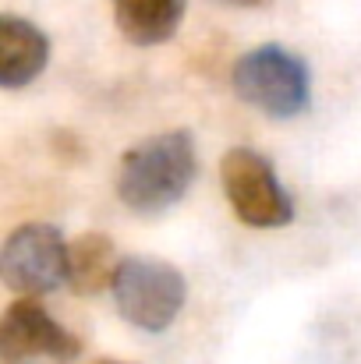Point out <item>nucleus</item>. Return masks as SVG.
Returning a JSON list of instances; mask_svg holds the SVG:
<instances>
[{
    "mask_svg": "<svg viewBox=\"0 0 361 364\" xmlns=\"http://www.w3.org/2000/svg\"><path fill=\"white\" fill-rule=\"evenodd\" d=\"M199 173L195 138L192 131H159L152 138L135 141L117 166V198L142 216L167 213L184 198Z\"/></svg>",
    "mask_w": 361,
    "mask_h": 364,
    "instance_id": "obj_1",
    "label": "nucleus"
},
{
    "mask_svg": "<svg viewBox=\"0 0 361 364\" xmlns=\"http://www.w3.org/2000/svg\"><path fill=\"white\" fill-rule=\"evenodd\" d=\"M231 85L241 103L255 107L266 117L287 121L308 107L312 75L298 53H291L287 46L266 43V46H255L244 57H238V64L231 71Z\"/></svg>",
    "mask_w": 361,
    "mask_h": 364,
    "instance_id": "obj_2",
    "label": "nucleus"
},
{
    "mask_svg": "<svg viewBox=\"0 0 361 364\" xmlns=\"http://www.w3.org/2000/svg\"><path fill=\"white\" fill-rule=\"evenodd\" d=\"M110 294H114V304L124 322H131L142 333H163L181 315L188 283L163 258L127 255L120 258Z\"/></svg>",
    "mask_w": 361,
    "mask_h": 364,
    "instance_id": "obj_3",
    "label": "nucleus"
},
{
    "mask_svg": "<svg viewBox=\"0 0 361 364\" xmlns=\"http://www.w3.org/2000/svg\"><path fill=\"white\" fill-rule=\"evenodd\" d=\"M224 195L244 227L276 230L294 220V202L273 173V163L255 149H231L220 159Z\"/></svg>",
    "mask_w": 361,
    "mask_h": 364,
    "instance_id": "obj_4",
    "label": "nucleus"
},
{
    "mask_svg": "<svg viewBox=\"0 0 361 364\" xmlns=\"http://www.w3.org/2000/svg\"><path fill=\"white\" fill-rule=\"evenodd\" d=\"M82 340L68 333L36 297H18L0 315V364H71Z\"/></svg>",
    "mask_w": 361,
    "mask_h": 364,
    "instance_id": "obj_5",
    "label": "nucleus"
},
{
    "mask_svg": "<svg viewBox=\"0 0 361 364\" xmlns=\"http://www.w3.org/2000/svg\"><path fill=\"white\" fill-rule=\"evenodd\" d=\"M0 276L7 290L39 297L68 283V244L50 223H25L11 230L0 251Z\"/></svg>",
    "mask_w": 361,
    "mask_h": 364,
    "instance_id": "obj_6",
    "label": "nucleus"
},
{
    "mask_svg": "<svg viewBox=\"0 0 361 364\" xmlns=\"http://www.w3.org/2000/svg\"><path fill=\"white\" fill-rule=\"evenodd\" d=\"M50 60V39L43 28L18 14L0 18V85L4 89H25L43 75Z\"/></svg>",
    "mask_w": 361,
    "mask_h": 364,
    "instance_id": "obj_7",
    "label": "nucleus"
},
{
    "mask_svg": "<svg viewBox=\"0 0 361 364\" xmlns=\"http://www.w3.org/2000/svg\"><path fill=\"white\" fill-rule=\"evenodd\" d=\"M117 247L100 230L78 234L68 244V287L78 297H96V294L110 290L114 276H117Z\"/></svg>",
    "mask_w": 361,
    "mask_h": 364,
    "instance_id": "obj_8",
    "label": "nucleus"
},
{
    "mask_svg": "<svg viewBox=\"0 0 361 364\" xmlns=\"http://www.w3.org/2000/svg\"><path fill=\"white\" fill-rule=\"evenodd\" d=\"M184 7L188 0H114V21L127 43L159 46L181 28Z\"/></svg>",
    "mask_w": 361,
    "mask_h": 364,
    "instance_id": "obj_9",
    "label": "nucleus"
},
{
    "mask_svg": "<svg viewBox=\"0 0 361 364\" xmlns=\"http://www.w3.org/2000/svg\"><path fill=\"white\" fill-rule=\"evenodd\" d=\"M220 4H231V7H269L273 0H220Z\"/></svg>",
    "mask_w": 361,
    "mask_h": 364,
    "instance_id": "obj_10",
    "label": "nucleus"
},
{
    "mask_svg": "<svg viewBox=\"0 0 361 364\" xmlns=\"http://www.w3.org/2000/svg\"><path fill=\"white\" fill-rule=\"evenodd\" d=\"M96 364H127V361H117V358H100Z\"/></svg>",
    "mask_w": 361,
    "mask_h": 364,
    "instance_id": "obj_11",
    "label": "nucleus"
}]
</instances>
